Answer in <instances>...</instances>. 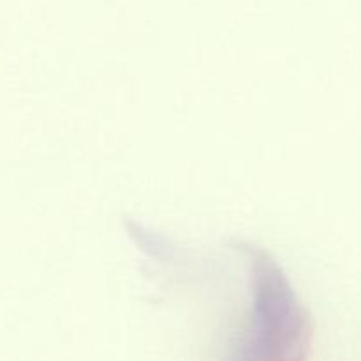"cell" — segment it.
Returning a JSON list of instances; mask_svg holds the SVG:
<instances>
[{
    "mask_svg": "<svg viewBox=\"0 0 361 361\" xmlns=\"http://www.w3.org/2000/svg\"><path fill=\"white\" fill-rule=\"evenodd\" d=\"M240 245L249 268L250 312L242 338L233 345V358H302L312 331L309 314L270 254L252 243Z\"/></svg>",
    "mask_w": 361,
    "mask_h": 361,
    "instance_id": "obj_1",
    "label": "cell"
}]
</instances>
